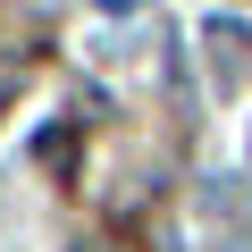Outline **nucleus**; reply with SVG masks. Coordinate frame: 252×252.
Here are the masks:
<instances>
[{
	"mask_svg": "<svg viewBox=\"0 0 252 252\" xmlns=\"http://www.w3.org/2000/svg\"><path fill=\"white\" fill-rule=\"evenodd\" d=\"M101 9H109V17H126V9H143V0H101Z\"/></svg>",
	"mask_w": 252,
	"mask_h": 252,
	"instance_id": "f03ea898",
	"label": "nucleus"
},
{
	"mask_svg": "<svg viewBox=\"0 0 252 252\" xmlns=\"http://www.w3.org/2000/svg\"><path fill=\"white\" fill-rule=\"evenodd\" d=\"M202 42H210V76H219V84H244V67H252V26H244V17H210Z\"/></svg>",
	"mask_w": 252,
	"mask_h": 252,
	"instance_id": "f257e3e1",
	"label": "nucleus"
}]
</instances>
